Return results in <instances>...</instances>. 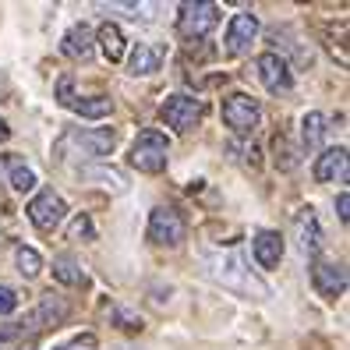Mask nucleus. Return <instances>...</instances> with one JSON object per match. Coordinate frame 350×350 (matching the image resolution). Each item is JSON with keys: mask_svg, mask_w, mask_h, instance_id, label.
I'll return each instance as SVG.
<instances>
[{"mask_svg": "<svg viewBox=\"0 0 350 350\" xmlns=\"http://www.w3.org/2000/svg\"><path fill=\"white\" fill-rule=\"evenodd\" d=\"M322 138H325V117L322 113H308L301 120V142H304V149L308 152L322 149Z\"/></svg>", "mask_w": 350, "mask_h": 350, "instance_id": "19", "label": "nucleus"}, {"mask_svg": "<svg viewBox=\"0 0 350 350\" xmlns=\"http://www.w3.org/2000/svg\"><path fill=\"white\" fill-rule=\"evenodd\" d=\"M64 213H68L64 198L53 195V191H39L29 202V219H32V226H39V230H53V226L64 219Z\"/></svg>", "mask_w": 350, "mask_h": 350, "instance_id": "10", "label": "nucleus"}, {"mask_svg": "<svg viewBox=\"0 0 350 350\" xmlns=\"http://www.w3.org/2000/svg\"><path fill=\"white\" fill-rule=\"evenodd\" d=\"M219 22V8L216 4H180L177 14V32L184 39H205Z\"/></svg>", "mask_w": 350, "mask_h": 350, "instance_id": "5", "label": "nucleus"}, {"mask_svg": "<svg viewBox=\"0 0 350 350\" xmlns=\"http://www.w3.org/2000/svg\"><path fill=\"white\" fill-rule=\"evenodd\" d=\"M315 177L322 184H347V149H325L315 163Z\"/></svg>", "mask_w": 350, "mask_h": 350, "instance_id": "13", "label": "nucleus"}, {"mask_svg": "<svg viewBox=\"0 0 350 350\" xmlns=\"http://www.w3.org/2000/svg\"><path fill=\"white\" fill-rule=\"evenodd\" d=\"M258 36V14L252 11H237L226 25V39H223V50L226 57H241L244 50L252 46V39Z\"/></svg>", "mask_w": 350, "mask_h": 350, "instance_id": "9", "label": "nucleus"}, {"mask_svg": "<svg viewBox=\"0 0 350 350\" xmlns=\"http://www.w3.org/2000/svg\"><path fill=\"white\" fill-rule=\"evenodd\" d=\"M276 167L280 170H294L297 167V149L291 146L286 135H276Z\"/></svg>", "mask_w": 350, "mask_h": 350, "instance_id": "23", "label": "nucleus"}, {"mask_svg": "<svg viewBox=\"0 0 350 350\" xmlns=\"http://www.w3.org/2000/svg\"><path fill=\"white\" fill-rule=\"evenodd\" d=\"M294 230H297V252H301V255L312 258V255H319V252H322V226H319V216H315L312 205L297 213Z\"/></svg>", "mask_w": 350, "mask_h": 350, "instance_id": "12", "label": "nucleus"}, {"mask_svg": "<svg viewBox=\"0 0 350 350\" xmlns=\"http://www.w3.org/2000/svg\"><path fill=\"white\" fill-rule=\"evenodd\" d=\"M18 350H36V347H32V343H22V347H18Z\"/></svg>", "mask_w": 350, "mask_h": 350, "instance_id": "29", "label": "nucleus"}, {"mask_svg": "<svg viewBox=\"0 0 350 350\" xmlns=\"http://www.w3.org/2000/svg\"><path fill=\"white\" fill-rule=\"evenodd\" d=\"M167 156H170L167 135L156 128H146L131 146V167H138L142 174H159V170H167Z\"/></svg>", "mask_w": 350, "mask_h": 350, "instance_id": "3", "label": "nucleus"}, {"mask_svg": "<svg viewBox=\"0 0 350 350\" xmlns=\"http://www.w3.org/2000/svg\"><path fill=\"white\" fill-rule=\"evenodd\" d=\"M53 280H57V283H64V286H78V283H81V269H78V262H75L71 255L53 258Z\"/></svg>", "mask_w": 350, "mask_h": 350, "instance_id": "21", "label": "nucleus"}, {"mask_svg": "<svg viewBox=\"0 0 350 350\" xmlns=\"http://www.w3.org/2000/svg\"><path fill=\"white\" fill-rule=\"evenodd\" d=\"M14 308H18V294L11 286H0V315H11Z\"/></svg>", "mask_w": 350, "mask_h": 350, "instance_id": "26", "label": "nucleus"}, {"mask_svg": "<svg viewBox=\"0 0 350 350\" xmlns=\"http://www.w3.org/2000/svg\"><path fill=\"white\" fill-rule=\"evenodd\" d=\"M110 107L113 103L107 99V96H92V99H71V107L68 110H75V113H81V117H107L110 113Z\"/></svg>", "mask_w": 350, "mask_h": 350, "instance_id": "20", "label": "nucleus"}, {"mask_svg": "<svg viewBox=\"0 0 350 350\" xmlns=\"http://www.w3.org/2000/svg\"><path fill=\"white\" fill-rule=\"evenodd\" d=\"M255 75H258V81L269 92H291L294 89V75H291V64L280 57V53H262L258 60H255Z\"/></svg>", "mask_w": 350, "mask_h": 350, "instance_id": "8", "label": "nucleus"}, {"mask_svg": "<svg viewBox=\"0 0 350 350\" xmlns=\"http://www.w3.org/2000/svg\"><path fill=\"white\" fill-rule=\"evenodd\" d=\"M99 50H103V57L110 60V64H117L120 57H124V32H120L113 22H107V25H99Z\"/></svg>", "mask_w": 350, "mask_h": 350, "instance_id": "18", "label": "nucleus"}, {"mask_svg": "<svg viewBox=\"0 0 350 350\" xmlns=\"http://www.w3.org/2000/svg\"><path fill=\"white\" fill-rule=\"evenodd\" d=\"M336 209H340V219L347 223V219H350V213H347V209H350V198H347V191H343V195L336 198Z\"/></svg>", "mask_w": 350, "mask_h": 350, "instance_id": "27", "label": "nucleus"}, {"mask_svg": "<svg viewBox=\"0 0 350 350\" xmlns=\"http://www.w3.org/2000/svg\"><path fill=\"white\" fill-rule=\"evenodd\" d=\"M14 262H18V273H22L25 280L39 276V269H43V258H39V252H32V248H18Z\"/></svg>", "mask_w": 350, "mask_h": 350, "instance_id": "22", "label": "nucleus"}, {"mask_svg": "<svg viewBox=\"0 0 350 350\" xmlns=\"http://www.w3.org/2000/svg\"><path fill=\"white\" fill-rule=\"evenodd\" d=\"M8 135H11V128L4 124V120H0V142H8Z\"/></svg>", "mask_w": 350, "mask_h": 350, "instance_id": "28", "label": "nucleus"}, {"mask_svg": "<svg viewBox=\"0 0 350 350\" xmlns=\"http://www.w3.org/2000/svg\"><path fill=\"white\" fill-rule=\"evenodd\" d=\"M312 283H315V291H319L325 301H336V297H343V291H347V269H343V265H336V262H315Z\"/></svg>", "mask_w": 350, "mask_h": 350, "instance_id": "11", "label": "nucleus"}, {"mask_svg": "<svg viewBox=\"0 0 350 350\" xmlns=\"http://www.w3.org/2000/svg\"><path fill=\"white\" fill-rule=\"evenodd\" d=\"M64 315H68V308L60 304V301H57L53 294H46L43 301H39V308H36V312L29 315V325H25V329H46V325L60 322Z\"/></svg>", "mask_w": 350, "mask_h": 350, "instance_id": "17", "label": "nucleus"}, {"mask_svg": "<svg viewBox=\"0 0 350 350\" xmlns=\"http://www.w3.org/2000/svg\"><path fill=\"white\" fill-rule=\"evenodd\" d=\"M68 237H71V241H92V237H96L92 219H89L85 213H78V216L71 219V226H68Z\"/></svg>", "mask_w": 350, "mask_h": 350, "instance_id": "25", "label": "nucleus"}, {"mask_svg": "<svg viewBox=\"0 0 350 350\" xmlns=\"http://www.w3.org/2000/svg\"><path fill=\"white\" fill-rule=\"evenodd\" d=\"M252 248H255V258L262 269H276L280 258H283V237L273 234V230H262L255 241H252Z\"/></svg>", "mask_w": 350, "mask_h": 350, "instance_id": "15", "label": "nucleus"}, {"mask_svg": "<svg viewBox=\"0 0 350 350\" xmlns=\"http://www.w3.org/2000/svg\"><path fill=\"white\" fill-rule=\"evenodd\" d=\"M0 89H4V75H0Z\"/></svg>", "mask_w": 350, "mask_h": 350, "instance_id": "30", "label": "nucleus"}, {"mask_svg": "<svg viewBox=\"0 0 350 350\" xmlns=\"http://www.w3.org/2000/svg\"><path fill=\"white\" fill-rule=\"evenodd\" d=\"M53 350H64V347H53Z\"/></svg>", "mask_w": 350, "mask_h": 350, "instance_id": "31", "label": "nucleus"}, {"mask_svg": "<svg viewBox=\"0 0 350 350\" xmlns=\"http://www.w3.org/2000/svg\"><path fill=\"white\" fill-rule=\"evenodd\" d=\"M159 113H163V120H167V128H174V131H191L198 120H202V103L195 99V96H184V92H177V96H167V103L159 107Z\"/></svg>", "mask_w": 350, "mask_h": 350, "instance_id": "6", "label": "nucleus"}, {"mask_svg": "<svg viewBox=\"0 0 350 350\" xmlns=\"http://www.w3.org/2000/svg\"><path fill=\"white\" fill-rule=\"evenodd\" d=\"M163 60H167V46L159 43H138L131 60H128V71L131 75H156L163 68Z\"/></svg>", "mask_w": 350, "mask_h": 350, "instance_id": "14", "label": "nucleus"}, {"mask_svg": "<svg viewBox=\"0 0 350 350\" xmlns=\"http://www.w3.org/2000/svg\"><path fill=\"white\" fill-rule=\"evenodd\" d=\"M11 188L14 191H32L36 188V174L29 167H22L18 159H11Z\"/></svg>", "mask_w": 350, "mask_h": 350, "instance_id": "24", "label": "nucleus"}, {"mask_svg": "<svg viewBox=\"0 0 350 350\" xmlns=\"http://www.w3.org/2000/svg\"><path fill=\"white\" fill-rule=\"evenodd\" d=\"M64 53L75 57V60H89V57H92V29H89L85 22H78V25L68 29V36H64Z\"/></svg>", "mask_w": 350, "mask_h": 350, "instance_id": "16", "label": "nucleus"}, {"mask_svg": "<svg viewBox=\"0 0 350 350\" xmlns=\"http://www.w3.org/2000/svg\"><path fill=\"white\" fill-rule=\"evenodd\" d=\"M209 276H213L216 283H223L226 291H234V294L255 297V301L269 297V286H265V283L248 269V262H244L241 252H226V255L209 258Z\"/></svg>", "mask_w": 350, "mask_h": 350, "instance_id": "2", "label": "nucleus"}, {"mask_svg": "<svg viewBox=\"0 0 350 350\" xmlns=\"http://www.w3.org/2000/svg\"><path fill=\"white\" fill-rule=\"evenodd\" d=\"M113 142H117V135L110 128H92V131L71 128V131H64L57 138L53 156L60 163H96V159L113 152Z\"/></svg>", "mask_w": 350, "mask_h": 350, "instance_id": "1", "label": "nucleus"}, {"mask_svg": "<svg viewBox=\"0 0 350 350\" xmlns=\"http://www.w3.org/2000/svg\"><path fill=\"white\" fill-rule=\"evenodd\" d=\"M223 124L230 128L234 135H252L258 128V120H262V110H258V103L252 96H244V92H230V96H223Z\"/></svg>", "mask_w": 350, "mask_h": 350, "instance_id": "4", "label": "nucleus"}, {"mask_svg": "<svg viewBox=\"0 0 350 350\" xmlns=\"http://www.w3.org/2000/svg\"><path fill=\"white\" fill-rule=\"evenodd\" d=\"M149 241L152 244H167V248H177V244L184 241V219H180V213L170 209V205L152 209V216H149Z\"/></svg>", "mask_w": 350, "mask_h": 350, "instance_id": "7", "label": "nucleus"}]
</instances>
